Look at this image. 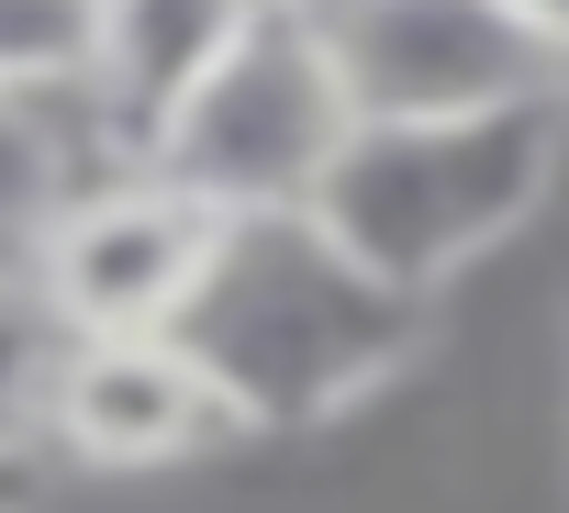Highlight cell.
Instances as JSON below:
<instances>
[{
    "mask_svg": "<svg viewBox=\"0 0 569 513\" xmlns=\"http://www.w3.org/2000/svg\"><path fill=\"white\" fill-rule=\"evenodd\" d=\"M558 101H569V68H558Z\"/></svg>",
    "mask_w": 569,
    "mask_h": 513,
    "instance_id": "cell-14",
    "label": "cell"
},
{
    "mask_svg": "<svg viewBox=\"0 0 569 513\" xmlns=\"http://www.w3.org/2000/svg\"><path fill=\"white\" fill-rule=\"evenodd\" d=\"M101 0H0V90H79Z\"/></svg>",
    "mask_w": 569,
    "mask_h": 513,
    "instance_id": "cell-9",
    "label": "cell"
},
{
    "mask_svg": "<svg viewBox=\"0 0 569 513\" xmlns=\"http://www.w3.org/2000/svg\"><path fill=\"white\" fill-rule=\"evenodd\" d=\"M347 123H358V101H347V79L325 57L313 0H257L246 34L212 57V79L157 134V168H179L223 212H268V201H313L325 190Z\"/></svg>",
    "mask_w": 569,
    "mask_h": 513,
    "instance_id": "cell-4",
    "label": "cell"
},
{
    "mask_svg": "<svg viewBox=\"0 0 569 513\" xmlns=\"http://www.w3.org/2000/svg\"><path fill=\"white\" fill-rule=\"evenodd\" d=\"M90 168H101V134L79 90H0V245H23Z\"/></svg>",
    "mask_w": 569,
    "mask_h": 513,
    "instance_id": "cell-8",
    "label": "cell"
},
{
    "mask_svg": "<svg viewBox=\"0 0 569 513\" xmlns=\"http://www.w3.org/2000/svg\"><path fill=\"white\" fill-rule=\"evenodd\" d=\"M425 324H436V291H402L391 269H369L313 201H268L223 223V256L179 335L246 391L257 435H313L380 402L425 358Z\"/></svg>",
    "mask_w": 569,
    "mask_h": 513,
    "instance_id": "cell-1",
    "label": "cell"
},
{
    "mask_svg": "<svg viewBox=\"0 0 569 513\" xmlns=\"http://www.w3.org/2000/svg\"><path fill=\"white\" fill-rule=\"evenodd\" d=\"M569 168V101H480V112H402V123H347L313 212L391 269L402 291H458L480 256H502Z\"/></svg>",
    "mask_w": 569,
    "mask_h": 513,
    "instance_id": "cell-2",
    "label": "cell"
},
{
    "mask_svg": "<svg viewBox=\"0 0 569 513\" xmlns=\"http://www.w3.org/2000/svg\"><path fill=\"white\" fill-rule=\"evenodd\" d=\"M513 23H525V34H536V46L569 68V0H513Z\"/></svg>",
    "mask_w": 569,
    "mask_h": 513,
    "instance_id": "cell-12",
    "label": "cell"
},
{
    "mask_svg": "<svg viewBox=\"0 0 569 513\" xmlns=\"http://www.w3.org/2000/svg\"><path fill=\"white\" fill-rule=\"evenodd\" d=\"M68 457H57V435L46 424H0V502H12V491H46Z\"/></svg>",
    "mask_w": 569,
    "mask_h": 513,
    "instance_id": "cell-11",
    "label": "cell"
},
{
    "mask_svg": "<svg viewBox=\"0 0 569 513\" xmlns=\"http://www.w3.org/2000/svg\"><path fill=\"white\" fill-rule=\"evenodd\" d=\"M12 302H34V280H23V245H0V313Z\"/></svg>",
    "mask_w": 569,
    "mask_h": 513,
    "instance_id": "cell-13",
    "label": "cell"
},
{
    "mask_svg": "<svg viewBox=\"0 0 569 513\" xmlns=\"http://www.w3.org/2000/svg\"><path fill=\"white\" fill-rule=\"evenodd\" d=\"M34 424L57 435L68 469H190V457L257 435L246 391L179 324H146V335H57L46 346Z\"/></svg>",
    "mask_w": 569,
    "mask_h": 513,
    "instance_id": "cell-5",
    "label": "cell"
},
{
    "mask_svg": "<svg viewBox=\"0 0 569 513\" xmlns=\"http://www.w3.org/2000/svg\"><path fill=\"white\" fill-rule=\"evenodd\" d=\"M313 23H325V57H336L358 123L558 90V57L513 23V0H313Z\"/></svg>",
    "mask_w": 569,
    "mask_h": 513,
    "instance_id": "cell-6",
    "label": "cell"
},
{
    "mask_svg": "<svg viewBox=\"0 0 569 513\" xmlns=\"http://www.w3.org/2000/svg\"><path fill=\"white\" fill-rule=\"evenodd\" d=\"M223 201L190 190L157 157H101L34 234H23V280L57 335H146L190 324L212 256H223Z\"/></svg>",
    "mask_w": 569,
    "mask_h": 513,
    "instance_id": "cell-3",
    "label": "cell"
},
{
    "mask_svg": "<svg viewBox=\"0 0 569 513\" xmlns=\"http://www.w3.org/2000/svg\"><path fill=\"white\" fill-rule=\"evenodd\" d=\"M246 12L257 0H101L90 79H79V112H90L101 157H157V134L212 79V57L246 34Z\"/></svg>",
    "mask_w": 569,
    "mask_h": 513,
    "instance_id": "cell-7",
    "label": "cell"
},
{
    "mask_svg": "<svg viewBox=\"0 0 569 513\" xmlns=\"http://www.w3.org/2000/svg\"><path fill=\"white\" fill-rule=\"evenodd\" d=\"M46 346H57V324H46L34 302H12V313H0V424H34V391H46Z\"/></svg>",
    "mask_w": 569,
    "mask_h": 513,
    "instance_id": "cell-10",
    "label": "cell"
}]
</instances>
